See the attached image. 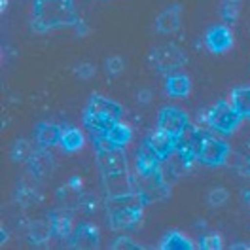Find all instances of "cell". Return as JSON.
Here are the masks:
<instances>
[{
  "mask_svg": "<svg viewBox=\"0 0 250 250\" xmlns=\"http://www.w3.org/2000/svg\"><path fill=\"white\" fill-rule=\"evenodd\" d=\"M49 220H51V224H53L55 235H59L62 239H70V235H72V214H70L66 208L53 210V212L49 214Z\"/></svg>",
  "mask_w": 250,
  "mask_h": 250,
  "instance_id": "16",
  "label": "cell"
},
{
  "mask_svg": "<svg viewBox=\"0 0 250 250\" xmlns=\"http://www.w3.org/2000/svg\"><path fill=\"white\" fill-rule=\"evenodd\" d=\"M159 157L156 156V152L142 142V148L139 150V156H137V169L141 172V176L146 174H154L156 171H159Z\"/></svg>",
  "mask_w": 250,
  "mask_h": 250,
  "instance_id": "14",
  "label": "cell"
},
{
  "mask_svg": "<svg viewBox=\"0 0 250 250\" xmlns=\"http://www.w3.org/2000/svg\"><path fill=\"white\" fill-rule=\"evenodd\" d=\"M161 249L163 250H191L193 245H191V241L186 239L182 233L171 231V233L165 235V239H163V243H161Z\"/></svg>",
  "mask_w": 250,
  "mask_h": 250,
  "instance_id": "19",
  "label": "cell"
},
{
  "mask_svg": "<svg viewBox=\"0 0 250 250\" xmlns=\"http://www.w3.org/2000/svg\"><path fill=\"white\" fill-rule=\"evenodd\" d=\"M228 156H229V146H228V142H224L222 139H216V137H212V135L207 133L197 159H199L203 165L214 167V165H222V163L228 159Z\"/></svg>",
  "mask_w": 250,
  "mask_h": 250,
  "instance_id": "5",
  "label": "cell"
},
{
  "mask_svg": "<svg viewBox=\"0 0 250 250\" xmlns=\"http://www.w3.org/2000/svg\"><path fill=\"white\" fill-rule=\"evenodd\" d=\"M144 144H148L159 159H165L169 157L172 152H176V137H172L169 133L157 129L154 133H150L146 139H144Z\"/></svg>",
  "mask_w": 250,
  "mask_h": 250,
  "instance_id": "10",
  "label": "cell"
},
{
  "mask_svg": "<svg viewBox=\"0 0 250 250\" xmlns=\"http://www.w3.org/2000/svg\"><path fill=\"white\" fill-rule=\"evenodd\" d=\"M62 131L59 125L55 124H38L36 125V141L40 146H53V144H57V142H61V137H62Z\"/></svg>",
  "mask_w": 250,
  "mask_h": 250,
  "instance_id": "15",
  "label": "cell"
},
{
  "mask_svg": "<svg viewBox=\"0 0 250 250\" xmlns=\"http://www.w3.org/2000/svg\"><path fill=\"white\" fill-rule=\"evenodd\" d=\"M59 144H61L66 152H76V150H80L83 146V135H82V131L74 129V127L64 129Z\"/></svg>",
  "mask_w": 250,
  "mask_h": 250,
  "instance_id": "20",
  "label": "cell"
},
{
  "mask_svg": "<svg viewBox=\"0 0 250 250\" xmlns=\"http://www.w3.org/2000/svg\"><path fill=\"white\" fill-rule=\"evenodd\" d=\"M106 137H108L110 141L114 142L116 146H125L127 142L131 141L133 133H131V129H129L127 125H124V124H120V122H118V124L114 125V127L108 131V135H106Z\"/></svg>",
  "mask_w": 250,
  "mask_h": 250,
  "instance_id": "23",
  "label": "cell"
},
{
  "mask_svg": "<svg viewBox=\"0 0 250 250\" xmlns=\"http://www.w3.org/2000/svg\"><path fill=\"white\" fill-rule=\"evenodd\" d=\"M139 101L148 103V101H150V91H142V93H139Z\"/></svg>",
  "mask_w": 250,
  "mask_h": 250,
  "instance_id": "31",
  "label": "cell"
},
{
  "mask_svg": "<svg viewBox=\"0 0 250 250\" xmlns=\"http://www.w3.org/2000/svg\"><path fill=\"white\" fill-rule=\"evenodd\" d=\"M239 16V6L237 4H231V2H224L222 4V17L229 23H233L235 19Z\"/></svg>",
  "mask_w": 250,
  "mask_h": 250,
  "instance_id": "26",
  "label": "cell"
},
{
  "mask_svg": "<svg viewBox=\"0 0 250 250\" xmlns=\"http://www.w3.org/2000/svg\"><path fill=\"white\" fill-rule=\"evenodd\" d=\"M224 2H231V4H239L241 0H224Z\"/></svg>",
  "mask_w": 250,
  "mask_h": 250,
  "instance_id": "32",
  "label": "cell"
},
{
  "mask_svg": "<svg viewBox=\"0 0 250 250\" xmlns=\"http://www.w3.org/2000/svg\"><path fill=\"white\" fill-rule=\"evenodd\" d=\"M205 44L212 53H224L233 44V34L224 25H212L205 32Z\"/></svg>",
  "mask_w": 250,
  "mask_h": 250,
  "instance_id": "8",
  "label": "cell"
},
{
  "mask_svg": "<svg viewBox=\"0 0 250 250\" xmlns=\"http://www.w3.org/2000/svg\"><path fill=\"white\" fill-rule=\"evenodd\" d=\"M70 245L74 249H95L99 245V231L91 224H80L70 235Z\"/></svg>",
  "mask_w": 250,
  "mask_h": 250,
  "instance_id": "12",
  "label": "cell"
},
{
  "mask_svg": "<svg viewBox=\"0 0 250 250\" xmlns=\"http://www.w3.org/2000/svg\"><path fill=\"white\" fill-rule=\"evenodd\" d=\"M51 235H55L51 220H47V222H42V220L32 222V226H31V241L32 243H44V241H47Z\"/></svg>",
  "mask_w": 250,
  "mask_h": 250,
  "instance_id": "22",
  "label": "cell"
},
{
  "mask_svg": "<svg viewBox=\"0 0 250 250\" xmlns=\"http://www.w3.org/2000/svg\"><path fill=\"white\" fill-rule=\"evenodd\" d=\"M112 249L114 250H137L141 249V245H137V243H133L129 237H118L116 241H114V245H112Z\"/></svg>",
  "mask_w": 250,
  "mask_h": 250,
  "instance_id": "27",
  "label": "cell"
},
{
  "mask_svg": "<svg viewBox=\"0 0 250 250\" xmlns=\"http://www.w3.org/2000/svg\"><path fill=\"white\" fill-rule=\"evenodd\" d=\"M241 120H243V116L235 110L233 104H228L226 101H220L216 106L210 108L208 116H207L208 125H210L214 131L222 133V135L233 133L235 129L239 127V124H241Z\"/></svg>",
  "mask_w": 250,
  "mask_h": 250,
  "instance_id": "3",
  "label": "cell"
},
{
  "mask_svg": "<svg viewBox=\"0 0 250 250\" xmlns=\"http://www.w3.org/2000/svg\"><path fill=\"white\" fill-rule=\"evenodd\" d=\"M122 106L103 95H91L83 112V125L91 131V137L108 135V131L120 122Z\"/></svg>",
  "mask_w": 250,
  "mask_h": 250,
  "instance_id": "2",
  "label": "cell"
},
{
  "mask_svg": "<svg viewBox=\"0 0 250 250\" xmlns=\"http://www.w3.org/2000/svg\"><path fill=\"white\" fill-rule=\"evenodd\" d=\"M125 62L122 57H118V55H114V57H108L106 59V68H108L110 74H120L122 70H124Z\"/></svg>",
  "mask_w": 250,
  "mask_h": 250,
  "instance_id": "28",
  "label": "cell"
},
{
  "mask_svg": "<svg viewBox=\"0 0 250 250\" xmlns=\"http://www.w3.org/2000/svg\"><path fill=\"white\" fill-rule=\"evenodd\" d=\"M61 27H82L72 0H34L32 29L46 32Z\"/></svg>",
  "mask_w": 250,
  "mask_h": 250,
  "instance_id": "1",
  "label": "cell"
},
{
  "mask_svg": "<svg viewBox=\"0 0 250 250\" xmlns=\"http://www.w3.org/2000/svg\"><path fill=\"white\" fill-rule=\"evenodd\" d=\"M31 157H32V150L29 148L27 141H19L16 146H14V150H12V159L27 161V159H31Z\"/></svg>",
  "mask_w": 250,
  "mask_h": 250,
  "instance_id": "25",
  "label": "cell"
},
{
  "mask_svg": "<svg viewBox=\"0 0 250 250\" xmlns=\"http://www.w3.org/2000/svg\"><path fill=\"white\" fill-rule=\"evenodd\" d=\"M222 247L218 235H205L201 239V249L205 250H218Z\"/></svg>",
  "mask_w": 250,
  "mask_h": 250,
  "instance_id": "29",
  "label": "cell"
},
{
  "mask_svg": "<svg viewBox=\"0 0 250 250\" xmlns=\"http://www.w3.org/2000/svg\"><path fill=\"white\" fill-rule=\"evenodd\" d=\"M104 188H106V193H108L110 199H114V197H124V195H131V193H135L133 180L127 176V171L104 174Z\"/></svg>",
  "mask_w": 250,
  "mask_h": 250,
  "instance_id": "9",
  "label": "cell"
},
{
  "mask_svg": "<svg viewBox=\"0 0 250 250\" xmlns=\"http://www.w3.org/2000/svg\"><path fill=\"white\" fill-rule=\"evenodd\" d=\"M180 4H172L167 10H163L156 19V31L161 34H171L176 32L180 27Z\"/></svg>",
  "mask_w": 250,
  "mask_h": 250,
  "instance_id": "13",
  "label": "cell"
},
{
  "mask_svg": "<svg viewBox=\"0 0 250 250\" xmlns=\"http://www.w3.org/2000/svg\"><path fill=\"white\" fill-rule=\"evenodd\" d=\"M97 161L99 167L104 174H112V172H122L125 171V154L120 146L112 148V150H104V152H97Z\"/></svg>",
  "mask_w": 250,
  "mask_h": 250,
  "instance_id": "11",
  "label": "cell"
},
{
  "mask_svg": "<svg viewBox=\"0 0 250 250\" xmlns=\"http://www.w3.org/2000/svg\"><path fill=\"white\" fill-rule=\"evenodd\" d=\"M31 167H32V171L36 172V174L44 176V174H49V172H51V169H53V159H51V156H49V154H46L44 150H38L36 154H32Z\"/></svg>",
  "mask_w": 250,
  "mask_h": 250,
  "instance_id": "21",
  "label": "cell"
},
{
  "mask_svg": "<svg viewBox=\"0 0 250 250\" xmlns=\"http://www.w3.org/2000/svg\"><path fill=\"white\" fill-rule=\"evenodd\" d=\"M188 125H189L188 124V114L184 110L176 108V106H165V108L159 110L157 129H161V131H165V133L178 139Z\"/></svg>",
  "mask_w": 250,
  "mask_h": 250,
  "instance_id": "6",
  "label": "cell"
},
{
  "mask_svg": "<svg viewBox=\"0 0 250 250\" xmlns=\"http://www.w3.org/2000/svg\"><path fill=\"white\" fill-rule=\"evenodd\" d=\"M231 104L243 118H250V85L235 87L231 91Z\"/></svg>",
  "mask_w": 250,
  "mask_h": 250,
  "instance_id": "18",
  "label": "cell"
},
{
  "mask_svg": "<svg viewBox=\"0 0 250 250\" xmlns=\"http://www.w3.org/2000/svg\"><path fill=\"white\" fill-rule=\"evenodd\" d=\"M76 74H78V78H82V80L91 78L95 74V64H91V62H82V64L76 66Z\"/></svg>",
  "mask_w": 250,
  "mask_h": 250,
  "instance_id": "30",
  "label": "cell"
},
{
  "mask_svg": "<svg viewBox=\"0 0 250 250\" xmlns=\"http://www.w3.org/2000/svg\"><path fill=\"white\" fill-rule=\"evenodd\" d=\"M205 137H207L205 131H199V129H195L191 125H188L186 129L182 131V135L176 139V154L180 156V159L184 163L197 159Z\"/></svg>",
  "mask_w": 250,
  "mask_h": 250,
  "instance_id": "4",
  "label": "cell"
},
{
  "mask_svg": "<svg viewBox=\"0 0 250 250\" xmlns=\"http://www.w3.org/2000/svg\"><path fill=\"white\" fill-rule=\"evenodd\" d=\"M191 89V82L186 74H172L165 82V91L171 97H186Z\"/></svg>",
  "mask_w": 250,
  "mask_h": 250,
  "instance_id": "17",
  "label": "cell"
},
{
  "mask_svg": "<svg viewBox=\"0 0 250 250\" xmlns=\"http://www.w3.org/2000/svg\"><path fill=\"white\" fill-rule=\"evenodd\" d=\"M186 61L184 53L172 44L167 46H159L152 51V62L157 66V70L161 72H172L176 68H180Z\"/></svg>",
  "mask_w": 250,
  "mask_h": 250,
  "instance_id": "7",
  "label": "cell"
},
{
  "mask_svg": "<svg viewBox=\"0 0 250 250\" xmlns=\"http://www.w3.org/2000/svg\"><path fill=\"white\" fill-rule=\"evenodd\" d=\"M228 199H229V193H228L226 188H214L207 195V201H208V205H212V207H222V205H226Z\"/></svg>",
  "mask_w": 250,
  "mask_h": 250,
  "instance_id": "24",
  "label": "cell"
}]
</instances>
